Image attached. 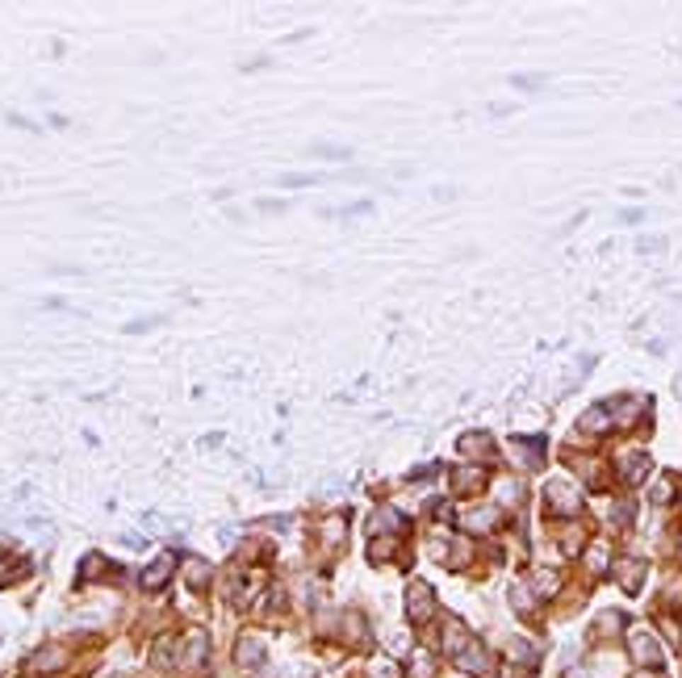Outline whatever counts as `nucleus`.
Returning a JSON list of instances; mask_svg holds the SVG:
<instances>
[{
    "instance_id": "nucleus-1",
    "label": "nucleus",
    "mask_w": 682,
    "mask_h": 678,
    "mask_svg": "<svg viewBox=\"0 0 682 678\" xmlns=\"http://www.w3.org/2000/svg\"><path fill=\"white\" fill-rule=\"evenodd\" d=\"M407 611L414 624H423L431 611H436V594H431V587H423V582H414L410 587V599H407Z\"/></svg>"
},
{
    "instance_id": "nucleus-2",
    "label": "nucleus",
    "mask_w": 682,
    "mask_h": 678,
    "mask_svg": "<svg viewBox=\"0 0 682 678\" xmlns=\"http://www.w3.org/2000/svg\"><path fill=\"white\" fill-rule=\"evenodd\" d=\"M456 662H460V666H465L469 674H490V662H486V649H482V645H477L473 636H469V645H465V649L456 653Z\"/></svg>"
},
{
    "instance_id": "nucleus-3",
    "label": "nucleus",
    "mask_w": 682,
    "mask_h": 678,
    "mask_svg": "<svg viewBox=\"0 0 682 678\" xmlns=\"http://www.w3.org/2000/svg\"><path fill=\"white\" fill-rule=\"evenodd\" d=\"M548 502H552V511L569 515V511H578V502H582V498L574 495V486H565V482H552V486H548Z\"/></svg>"
},
{
    "instance_id": "nucleus-4",
    "label": "nucleus",
    "mask_w": 682,
    "mask_h": 678,
    "mask_svg": "<svg viewBox=\"0 0 682 678\" xmlns=\"http://www.w3.org/2000/svg\"><path fill=\"white\" fill-rule=\"evenodd\" d=\"M172 565H176V557H159L151 570H142V587H147V590H159L168 578H172Z\"/></svg>"
},
{
    "instance_id": "nucleus-5",
    "label": "nucleus",
    "mask_w": 682,
    "mask_h": 678,
    "mask_svg": "<svg viewBox=\"0 0 682 678\" xmlns=\"http://www.w3.org/2000/svg\"><path fill=\"white\" fill-rule=\"evenodd\" d=\"M632 653H637V662H649V666L661 662V649H657V640L649 633H632Z\"/></svg>"
},
{
    "instance_id": "nucleus-6",
    "label": "nucleus",
    "mask_w": 682,
    "mask_h": 678,
    "mask_svg": "<svg viewBox=\"0 0 682 678\" xmlns=\"http://www.w3.org/2000/svg\"><path fill=\"white\" fill-rule=\"evenodd\" d=\"M620 473H624V482H640V478L649 473V456H644V452H628V456L620 461Z\"/></svg>"
},
{
    "instance_id": "nucleus-7",
    "label": "nucleus",
    "mask_w": 682,
    "mask_h": 678,
    "mask_svg": "<svg viewBox=\"0 0 682 678\" xmlns=\"http://www.w3.org/2000/svg\"><path fill=\"white\" fill-rule=\"evenodd\" d=\"M640 578H644V561H628V565H620V582H624L628 594H637Z\"/></svg>"
},
{
    "instance_id": "nucleus-8",
    "label": "nucleus",
    "mask_w": 682,
    "mask_h": 678,
    "mask_svg": "<svg viewBox=\"0 0 682 678\" xmlns=\"http://www.w3.org/2000/svg\"><path fill=\"white\" fill-rule=\"evenodd\" d=\"M494 519H499V511H486V507H482V511H469V515H465V524H469L473 532H490V528H494Z\"/></svg>"
},
{
    "instance_id": "nucleus-9",
    "label": "nucleus",
    "mask_w": 682,
    "mask_h": 678,
    "mask_svg": "<svg viewBox=\"0 0 682 678\" xmlns=\"http://www.w3.org/2000/svg\"><path fill=\"white\" fill-rule=\"evenodd\" d=\"M453 482L460 490H477V486L486 482V473H482V469H460V473H453Z\"/></svg>"
},
{
    "instance_id": "nucleus-10",
    "label": "nucleus",
    "mask_w": 682,
    "mask_h": 678,
    "mask_svg": "<svg viewBox=\"0 0 682 678\" xmlns=\"http://www.w3.org/2000/svg\"><path fill=\"white\" fill-rule=\"evenodd\" d=\"M314 181H319L314 172H297V176H280V184H285V188H297V184H314Z\"/></svg>"
},
{
    "instance_id": "nucleus-11",
    "label": "nucleus",
    "mask_w": 682,
    "mask_h": 678,
    "mask_svg": "<svg viewBox=\"0 0 682 678\" xmlns=\"http://www.w3.org/2000/svg\"><path fill=\"white\" fill-rule=\"evenodd\" d=\"M670 498H674V486H670V482H661V486L653 490V502H670Z\"/></svg>"
},
{
    "instance_id": "nucleus-12",
    "label": "nucleus",
    "mask_w": 682,
    "mask_h": 678,
    "mask_svg": "<svg viewBox=\"0 0 682 678\" xmlns=\"http://www.w3.org/2000/svg\"><path fill=\"white\" fill-rule=\"evenodd\" d=\"M239 653H243V662H260V645H251V640H243Z\"/></svg>"
}]
</instances>
